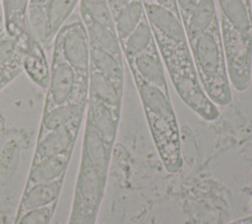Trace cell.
I'll list each match as a JSON object with an SVG mask.
<instances>
[{
	"instance_id": "cell-3",
	"label": "cell",
	"mask_w": 252,
	"mask_h": 224,
	"mask_svg": "<svg viewBox=\"0 0 252 224\" xmlns=\"http://www.w3.org/2000/svg\"><path fill=\"white\" fill-rule=\"evenodd\" d=\"M88 95L89 77L78 75L66 61L52 53L43 110L68 102L87 105Z\"/></svg>"
},
{
	"instance_id": "cell-8",
	"label": "cell",
	"mask_w": 252,
	"mask_h": 224,
	"mask_svg": "<svg viewBox=\"0 0 252 224\" xmlns=\"http://www.w3.org/2000/svg\"><path fill=\"white\" fill-rule=\"evenodd\" d=\"M146 18L153 31L177 46H189L183 23L178 15L157 4L154 0H143Z\"/></svg>"
},
{
	"instance_id": "cell-22",
	"label": "cell",
	"mask_w": 252,
	"mask_h": 224,
	"mask_svg": "<svg viewBox=\"0 0 252 224\" xmlns=\"http://www.w3.org/2000/svg\"><path fill=\"white\" fill-rule=\"evenodd\" d=\"M90 67L98 71L117 84H124L122 61L117 60L109 53L90 44Z\"/></svg>"
},
{
	"instance_id": "cell-7",
	"label": "cell",
	"mask_w": 252,
	"mask_h": 224,
	"mask_svg": "<svg viewBox=\"0 0 252 224\" xmlns=\"http://www.w3.org/2000/svg\"><path fill=\"white\" fill-rule=\"evenodd\" d=\"M29 4L30 0H0L4 31L14 40L16 50L21 56L37 41L30 28Z\"/></svg>"
},
{
	"instance_id": "cell-17",
	"label": "cell",
	"mask_w": 252,
	"mask_h": 224,
	"mask_svg": "<svg viewBox=\"0 0 252 224\" xmlns=\"http://www.w3.org/2000/svg\"><path fill=\"white\" fill-rule=\"evenodd\" d=\"M80 19L86 28L90 44L98 47L117 60L122 61V48L115 29L94 22L87 16L80 15Z\"/></svg>"
},
{
	"instance_id": "cell-33",
	"label": "cell",
	"mask_w": 252,
	"mask_h": 224,
	"mask_svg": "<svg viewBox=\"0 0 252 224\" xmlns=\"http://www.w3.org/2000/svg\"><path fill=\"white\" fill-rule=\"evenodd\" d=\"M157 4L164 7V8H167L168 10L172 11L173 13H175L176 15L179 16V13H178V10H177V6H176V2L175 0H154ZM180 17V16H179Z\"/></svg>"
},
{
	"instance_id": "cell-25",
	"label": "cell",
	"mask_w": 252,
	"mask_h": 224,
	"mask_svg": "<svg viewBox=\"0 0 252 224\" xmlns=\"http://www.w3.org/2000/svg\"><path fill=\"white\" fill-rule=\"evenodd\" d=\"M28 16L32 36L43 47L47 46L52 40L49 35V27L45 6L30 3Z\"/></svg>"
},
{
	"instance_id": "cell-24",
	"label": "cell",
	"mask_w": 252,
	"mask_h": 224,
	"mask_svg": "<svg viewBox=\"0 0 252 224\" xmlns=\"http://www.w3.org/2000/svg\"><path fill=\"white\" fill-rule=\"evenodd\" d=\"M80 0H50L45 5L49 35L51 40L54 39L58 30L67 22Z\"/></svg>"
},
{
	"instance_id": "cell-10",
	"label": "cell",
	"mask_w": 252,
	"mask_h": 224,
	"mask_svg": "<svg viewBox=\"0 0 252 224\" xmlns=\"http://www.w3.org/2000/svg\"><path fill=\"white\" fill-rule=\"evenodd\" d=\"M86 109V122L96 131L108 146L113 148L117 136L121 109L111 107L90 93L88 95Z\"/></svg>"
},
{
	"instance_id": "cell-32",
	"label": "cell",
	"mask_w": 252,
	"mask_h": 224,
	"mask_svg": "<svg viewBox=\"0 0 252 224\" xmlns=\"http://www.w3.org/2000/svg\"><path fill=\"white\" fill-rule=\"evenodd\" d=\"M132 0H107L110 12L112 14V17L114 15H116L123 7H125Z\"/></svg>"
},
{
	"instance_id": "cell-36",
	"label": "cell",
	"mask_w": 252,
	"mask_h": 224,
	"mask_svg": "<svg viewBox=\"0 0 252 224\" xmlns=\"http://www.w3.org/2000/svg\"><path fill=\"white\" fill-rule=\"evenodd\" d=\"M246 1H248V2H251V0H246Z\"/></svg>"
},
{
	"instance_id": "cell-31",
	"label": "cell",
	"mask_w": 252,
	"mask_h": 224,
	"mask_svg": "<svg viewBox=\"0 0 252 224\" xmlns=\"http://www.w3.org/2000/svg\"><path fill=\"white\" fill-rule=\"evenodd\" d=\"M95 220L77 210L71 209L68 224H95Z\"/></svg>"
},
{
	"instance_id": "cell-2",
	"label": "cell",
	"mask_w": 252,
	"mask_h": 224,
	"mask_svg": "<svg viewBox=\"0 0 252 224\" xmlns=\"http://www.w3.org/2000/svg\"><path fill=\"white\" fill-rule=\"evenodd\" d=\"M189 46L198 78L208 97L217 106L229 104L232 100L231 85L225 65L219 18Z\"/></svg>"
},
{
	"instance_id": "cell-15",
	"label": "cell",
	"mask_w": 252,
	"mask_h": 224,
	"mask_svg": "<svg viewBox=\"0 0 252 224\" xmlns=\"http://www.w3.org/2000/svg\"><path fill=\"white\" fill-rule=\"evenodd\" d=\"M220 17L245 38L252 40V7L246 0H217Z\"/></svg>"
},
{
	"instance_id": "cell-12",
	"label": "cell",
	"mask_w": 252,
	"mask_h": 224,
	"mask_svg": "<svg viewBox=\"0 0 252 224\" xmlns=\"http://www.w3.org/2000/svg\"><path fill=\"white\" fill-rule=\"evenodd\" d=\"M131 71L136 72L146 82L168 90L165 73L156 41L133 59H126Z\"/></svg>"
},
{
	"instance_id": "cell-26",
	"label": "cell",
	"mask_w": 252,
	"mask_h": 224,
	"mask_svg": "<svg viewBox=\"0 0 252 224\" xmlns=\"http://www.w3.org/2000/svg\"><path fill=\"white\" fill-rule=\"evenodd\" d=\"M79 10L81 16H87L94 22L114 28L113 17L107 0H80Z\"/></svg>"
},
{
	"instance_id": "cell-34",
	"label": "cell",
	"mask_w": 252,
	"mask_h": 224,
	"mask_svg": "<svg viewBox=\"0 0 252 224\" xmlns=\"http://www.w3.org/2000/svg\"><path fill=\"white\" fill-rule=\"evenodd\" d=\"M50 0H30V3H33V4H38V5H42L45 6Z\"/></svg>"
},
{
	"instance_id": "cell-28",
	"label": "cell",
	"mask_w": 252,
	"mask_h": 224,
	"mask_svg": "<svg viewBox=\"0 0 252 224\" xmlns=\"http://www.w3.org/2000/svg\"><path fill=\"white\" fill-rule=\"evenodd\" d=\"M22 57L17 52L8 62L0 66V90L23 72Z\"/></svg>"
},
{
	"instance_id": "cell-30",
	"label": "cell",
	"mask_w": 252,
	"mask_h": 224,
	"mask_svg": "<svg viewBox=\"0 0 252 224\" xmlns=\"http://www.w3.org/2000/svg\"><path fill=\"white\" fill-rule=\"evenodd\" d=\"M177 10L180 16V19L183 23V26L185 22L187 21L188 17L190 16L191 12L193 11L194 7L196 6L198 0H175Z\"/></svg>"
},
{
	"instance_id": "cell-27",
	"label": "cell",
	"mask_w": 252,
	"mask_h": 224,
	"mask_svg": "<svg viewBox=\"0 0 252 224\" xmlns=\"http://www.w3.org/2000/svg\"><path fill=\"white\" fill-rule=\"evenodd\" d=\"M57 201L38 208H33L24 212L15 219L14 224H49L53 217Z\"/></svg>"
},
{
	"instance_id": "cell-23",
	"label": "cell",
	"mask_w": 252,
	"mask_h": 224,
	"mask_svg": "<svg viewBox=\"0 0 252 224\" xmlns=\"http://www.w3.org/2000/svg\"><path fill=\"white\" fill-rule=\"evenodd\" d=\"M145 15L143 0H132L113 16L114 28L119 41H123L134 30Z\"/></svg>"
},
{
	"instance_id": "cell-16",
	"label": "cell",
	"mask_w": 252,
	"mask_h": 224,
	"mask_svg": "<svg viewBox=\"0 0 252 224\" xmlns=\"http://www.w3.org/2000/svg\"><path fill=\"white\" fill-rule=\"evenodd\" d=\"M73 152L55 155L32 163L25 189L35 184L51 182L65 176Z\"/></svg>"
},
{
	"instance_id": "cell-5",
	"label": "cell",
	"mask_w": 252,
	"mask_h": 224,
	"mask_svg": "<svg viewBox=\"0 0 252 224\" xmlns=\"http://www.w3.org/2000/svg\"><path fill=\"white\" fill-rule=\"evenodd\" d=\"M52 53L66 61L78 75L89 77L90 41L81 19L62 26L53 39Z\"/></svg>"
},
{
	"instance_id": "cell-14",
	"label": "cell",
	"mask_w": 252,
	"mask_h": 224,
	"mask_svg": "<svg viewBox=\"0 0 252 224\" xmlns=\"http://www.w3.org/2000/svg\"><path fill=\"white\" fill-rule=\"evenodd\" d=\"M86 108V104L68 102L43 110L37 137L73 123L83 122Z\"/></svg>"
},
{
	"instance_id": "cell-9",
	"label": "cell",
	"mask_w": 252,
	"mask_h": 224,
	"mask_svg": "<svg viewBox=\"0 0 252 224\" xmlns=\"http://www.w3.org/2000/svg\"><path fill=\"white\" fill-rule=\"evenodd\" d=\"M81 125L82 122L73 123L37 137L32 163L43 158L73 152Z\"/></svg>"
},
{
	"instance_id": "cell-4",
	"label": "cell",
	"mask_w": 252,
	"mask_h": 224,
	"mask_svg": "<svg viewBox=\"0 0 252 224\" xmlns=\"http://www.w3.org/2000/svg\"><path fill=\"white\" fill-rule=\"evenodd\" d=\"M220 28L230 85L237 91L246 90L252 78V40L238 33L222 18Z\"/></svg>"
},
{
	"instance_id": "cell-1",
	"label": "cell",
	"mask_w": 252,
	"mask_h": 224,
	"mask_svg": "<svg viewBox=\"0 0 252 224\" xmlns=\"http://www.w3.org/2000/svg\"><path fill=\"white\" fill-rule=\"evenodd\" d=\"M153 34L170 81L181 100L204 120H217L220 111L201 85L190 46H177L156 32Z\"/></svg>"
},
{
	"instance_id": "cell-21",
	"label": "cell",
	"mask_w": 252,
	"mask_h": 224,
	"mask_svg": "<svg viewBox=\"0 0 252 224\" xmlns=\"http://www.w3.org/2000/svg\"><path fill=\"white\" fill-rule=\"evenodd\" d=\"M155 41L152 28L146 18H142L138 26L127 36V38L120 42L122 52L126 59H133L145 50Z\"/></svg>"
},
{
	"instance_id": "cell-20",
	"label": "cell",
	"mask_w": 252,
	"mask_h": 224,
	"mask_svg": "<svg viewBox=\"0 0 252 224\" xmlns=\"http://www.w3.org/2000/svg\"><path fill=\"white\" fill-rule=\"evenodd\" d=\"M89 93L111 107H122L123 85L117 84L92 67L89 72Z\"/></svg>"
},
{
	"instance_id": "cell-6",
	"label": "cell",
	"mask_w": 252,
	"mask_h": 224,
	"mask_svg": "<svg viewBox=\"0 0 252 224\" xmlns=\"http://www.w3.org/2000/svg\"><path fill=\"white\" fill-rule=\"evenodd\" d=\"M107 178L103 177L95 168L81 161L77 173L72 209L96 219Z\"/></svg>"
},
{
	"instance_id": "cell-18",
	"label": "cell",
	"mask_w": 252,
	"mask_h": 224,
	"mask_svg": "<svg viewBox=\"0 0 252 224\" xmlns=\"http://www.w3.org/2000/svg\"><path fill=\"white\" fill-rule=\"evenodd\" d=\"M219 18L216 0H198L184 24L188 44L204 33Z\"/></svg>"
},
{
	"instance_id": "cell-35",
	"label": "cell",
	"mask_w": 252,
	"mask_h": 224,
	"mask_svg": "<svg viewBox=\"0 0 252 224\" xmlns=\"http://www.w3.org/2000/svg\"><path fill=\"white\" fill-rule=\"evenodd\" d=\"M4 30V23H3V15H2V9L0 6V33Z\"/></svg>"
},
{
	"instance_id": "cell-13",
	"label": "cell",
	"mask_w": 252,
	"mask_h": 224,
	"mask_svg": "<svg viewBox=\"0 0 252 224\" xmlns=\"http://www.w3.org/2000/svg\"><path fill=\"white\" fill-rule=\"evenodd\" d=\"M64 177L65 176L51 182L35 184L24 190L23 196L17 210L16 218L20 217L24 212L28 210L46 206L55 201H58V197L60 196L64 182Z\"/></svg>"
},
{
	"instance_id": "cell-19",
	"label": "cell",
	"mask_w": 252,
	"mask_h": 224,
	"mask_svg": "<svg viewBox=\"0 0 252 224\" xmlns=\"http://www.w3.org/2000/svg\"><path fill=\"white\" fill-rule=\"evenodd\" d=\"M21 57L23 70L28 77L38 86L46 88L49 81L50 67L47 63L44 47L38 41H35Z\"/></svg>"
},
{
	"instance_id": "cell-29",
	"label": "cell",
	"mask_w": 252,
	"mask_h": 224,
	"mask_svg": "<svg viewBox=\"0 0 252 224\" xmlns=\"http://www.w3.org/2000/svg\"><path fill=\"white\" fill-rule=\"evenodd\" d=\"M16 53L14 40L3 30L0 33V66L8 62Z\"/></svg>"
},
{
	"instance_id": "cell-11",
	"label": "cell",
	"mask_w": 252,
	"mask_h": 224,
	"mask_svg": "<svg viewBox=\"0 0 252 224\" xmlns=\"http://www.w3.org/2000/svg\"><path fill=\"white\" fill-rule=\"evenodd\" d=\"M112 149V147L104 142L96 131L86 122L83 135L81 161L90 164L103 177L107 178Z\"/></svg>"
}]
</instances>
